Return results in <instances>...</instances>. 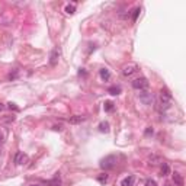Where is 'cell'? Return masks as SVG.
Listing matches in <instances>:
<instances>
[{
    "label": "cell",
    "mask_w": 186,
    "mask_h": 186,
    "mask_svg": "<svg viewBox=\"0 0 186 186\" xmlns=\"http://www.w3.org/2000/svg\"><path fill=\"white\" fill-rule=\"evenodd\" d=\"M172 106V95L167 90H162L160 93V109L166 110Z\"/></svg>",
    "instance_id": "1"
},
{
    "label": "cell",
    "mask_w": 186,
    "mask_h": 186,
    "mask_svg": "<svg viewBox=\"0 0 186 186\" xmlns=\"http://www.w3.org/2000/svg\"><path fill=\"white\" fill-rule=\"evenodd\" d=\"M116 156L114 154H110V156H106L105 158H102V162H100V167L103 169V170H110V169H114L116 166Z\"/></svg>",
    "instance_id": "2"
},
{
    "label": "cell",
    "mask_w": 186,
    "mask_h": 186,
    "mask_svg": "<svg viewBox=\"0 0 186 186\" xmlns=\"http://www.w3.org/2000/svg\"><path fill=\"white\" fill-rule=\"evenodd\" d=\"M132 87L134 89H137V90H145L148 87V81L147 79H144V77H140V79H135L132 80Z\"/></svg>",
    "instance_id": "3"
},
{
    "label": "cell",
    "mask_w": 186,
    "mask_h": 186,
    "mask_svg": "<svg viewBox=\"0 0 186 186\" xmlns=\"http://www.w3.org/2000/svg\"><path fill=\"white\" fill-rule=\"evenodd\" d=\"M138 97H140V100L143 102L144 105H151V103H153V95H151L150 92H147V90H141V92H140Z\"/></svg>",
    "instance_id": "4"
},
{
    "label": "cell",
    "mask_w": 186,
    "mask_h": 186,
    "mask_svg": "<svg viewBox=\"0 0 186 186\" xmlns=\"http://www.w3.org/2000/svg\"><path fill=\"white\" fill-rule=\"evenodd\" d=\"M137 71V66L135 64H129V66H125L124 70H122V74H124L125 77L131 76V74H134V73Z\"/></svg>",
    "instance_id": "5"
},
{
    "label": "cell",
    "mask_w": 186,
    "mask_h": 186,
    "mask_svg": "<svg viewBox=\"0 0 186 186\" xmlns=\"http://www.w3.org/2000/svg\"><path fill=\"white\" fill-rule=\"evenodd\" d=\"M134 182H135V177L132 175H129L121 180V186H134Z\"/></svg>",
    "instance_id": "6"
},
{
    "label": "cell",
    "mask_w": 186,
    "mask_h": 186,
    "mask_svg": "<svg viewBox=\"0 0 186 186\" xmlns=\"http://www.w3.org/2000/svg\"><path fill=\"white\" fill-rule=\"evenodd\" d=\"M58 55H60V54H58V50H53V51H51V55H50V64H51V66H55L58 63Z\"/></svg>",
    "instance_id": "7"
},
{
    "label": "cell",
    "mask_w": 186,
    "mask_h": 186,
    "mask_svg": "<svg viewBox=\"0 0 186 186\" xmlns=\"http://www.w3.org/2000/svg\"><path fill=\"white\" fill-rule=\"evenodd\" d=\"M84 119H86L84 116H80V115H74V116H71V118L68 119V122H70V124H80V122H83Z\"/></svg>",
    "instance_id": "8"
},
{
    "label": "cell",
    "mask_w": 186,
    "mask_h": 186,
    "mask_svg": "<svg viewBox=\"0 0 186 186\" xmlns=\"http://www.w3.org/2000/svg\"><path fill=\"white\" fill-rule=\"evenodd\" d=\"M173 182H175V185H177V186H183V179H182V176L176 172L173 173Z\"/></svg>",
    "instance_id": "9"
},
{
    "label": "cell",
    "mask_w": 186,
    "mask_h": 186,
    "mask_svg": "<svg viewBox=\"0 0 186 186\" xmlns=\"http://www.w3.org/2000/svg\"><path fill=\"white\" fill-rule=\"evenodd\" d=\"M99 74H100V77H102L103 80H109V79H110V73H109L108 68H100Z\"/></svg>",
    "instance_id": "10"
},
{
    "label": "cell",
    "mask_w": 186,
    "mask_h": 186,
    "mask_svg": "<svg viewBox=\"0 0 186 186\" xmlns=\"http://www.w3.org/2000/svg\"><path fill=\"white\" fill-rule=\"evenodd\" d=\"M108 93H110V95H114V96L119 95V93H121V87L119 86H110L109 89H108Z\"/></svg>",
    "instance_id": "11"
},
{
    "label": "cell",
    "mask_w": 186,
    "mask_h": 186,
    "mask_svg": "<svg viewBox=\"0 0 186 186\" xmlns=\"http://www.w3.org/2000/svg\"><path fill=\"white\" fill-rule=\"evenodd\" d=\"M24 158H25V154L22 153V151H19V153H16V156H15V163H16V164H22Z\"/></svg>",
    "instance_id": "12"
},
{
    "label": "cell",
    "mask_w": 186,
    "mask_h": 186,
    "mask_svg": "<svg viewBox=\"0 0 186 186\" xmlns=\"http://www.w3.org/2000/svg\"><path fill=\"white\" fill-rule=\"evenodd\" d=\"M99 131L100 132H108V131H109V124H108V122H100Z\"/></svg>",
    "instance_id": "13"
},
{
    "label": "cell",
    "mask_w": 186,
    "mask_h": 186,
    "mask_svg": "<svg viewBox=\"0 0 186 186\" xmlns=\"http://www.w3.org/2000/svg\"><path fill=\"white\" fill-rule=\"evenodd\" d=\"M48 185H50V186H60V185H61V179H60V176H55L53 180H50Z\"/></svg>",
    "instance_id": "14"
},
{
    "label": "cell",
    "mask_w": 186,
    "mask_h": 186,
    "mask_svg": "<svg viewBox=\"0 0 186 186\" xmlns=\"http://www.w3.org/2000/svg\"><path fill=\"white\" fill-rule=\"evenodd\" d=\"M169 172H170V169H169V166H167L166 163H163L162 170H160V175H162V176H166V175H169Z\"/></svg>",
    "instance_id": "15"
},
{
    "label": "cell",
    "mask_w": 186,
    "mask_h": 186,
    "mask_svg": "<svg viewBox=\"0 0 186 186\" xmlns=\"http://www.w3.org/2000/svg\"><path fill=\"white\" fill-rule=\"evenodd\" d=\"M103 108H105L106 112H112V110H114V103H112V102H105Z\"/></svg>",
    "instance_id": "16"
},
{
    "label": "cell",
    "mask_w": 186,
    "mask_h": 186,
    "mask_svg": "<svg viewBox=\"0 0 186 186\" xmlns=\"http://www.w3.org/2000/svg\"><path fill=\"white\" fill-rule=\"evenodd\" d=\"M66 12H67L68 15H73V13H74V12H76V7H74V5H71V6L67 5V6H66Z\"/></svg>",
    "instance_id": "17"
},
{
    "label": "cell",
    "mask_w": 186,
    "mask_h": 186,
    "mask_svg": "<svg viewBox=\"0 0 186 186\" xmlns=\"http://www.w3.org/2000/svg\"><path fill=\"white\" fill-rule=\"evenodd\" d=\"M97 180H99L100 183H106V182H108V175H106V173H103V175H100V176L97 177Z\"/></svg>",
    "instance_id": "18"
},
{
    "label": "cell",
    "mask_w": 186,
    "mask_h": 186,
    "mask_svg": "<svg viewBox=\"0 0 186 186\" xmlns=\"http://www.w3.org/2000/svg\"><path fill=\"white\" fill-rule=\"evenodd\" d=\"M140 12H141V9H140V7H137V9L134 10V13H132V22H135V20H137V18H138Z\"/></svg>",
    "instance_id": "19"
},
{
    "label": "cell",
    "mask_w": 186,
    "mask_h": 186,
    "mask_svg": "<svg viewBox=\"0 0 186 186\" xmlns=\"http://www.w3.org/2000/svg\"><path fill=\"white\" fill-rule=\"evenodd\" d=\"M145 186H157V185H156V182H154L153 179H148V180L145 182Z\"/></svg>",
    "instance_id": "20"
},
{
    "label": "cell",
    "mask_w": 186,
    "mask_h": 186,
    "mask_svg": "<svg viewBox=\"0 0 186 186\" xmlns=\"http://www.w3.org/2000/svg\"><path fill=\"white\" fill-rule=\"evenodd\" d=\"M150 134H153V128H151V127H148V128L145 129V135H150Z\"/></svg>",
    "instance_id": "21"
},
{
    "label": "cell",
    "mask_w": 186,
    "mask_h": 186,
    "mask_svg": "<svg viewBox=\"0 0 186 186\" xmlns=\"http://www.w3.org/2000/svg\"><path fill=\"white\" fill-rule=\"evenodd\" d=\"M9 109H15V110H18V108L15 106V103H9Z\"/></svg>",
    "instance_id": "22"
},
{
    "label": "cell",
    "mask_w": 186,
    "mask_h": 186,
    "mask_svg": "<svg viewBox=\"0 0 186 186\" xmlns=\"http://www.w3.org/2000/svg\"><path fill=\"white\" fill-rule=\"evenodd\" d=\"M54 129H55V131H60V129H61V127H60V125H58V127L55 125V127H54Z\"/></svg>",
    "instance_id": "23"
},
{
    "label": "cell",
    "mask_w": 186,
    "mask_h": 186,
    "mask_svg": "<svg viewBox=\"0 0 186 186\" xmlns=\"http://www.w3.org/2000/svg\"><path fill=\"white\" fill-rule=\"evenodd\" d=\"M3 109H5V105H3V103L0 102V110H3Z\"/></svg>",
    "instance_id": "24"
},
{
    "label": "cell",
    "mask_w": 186,
    "mask_h": 186,
    "mask_svg": "<svg viewBox=\"0 0 186 186\" xmlns=\"http://www.w3.org/2000/svg\"><path fill=\"white\" fill-rule=\"evenodd\" d=\"M164 186H172V185H170V183H166V185H164Z\"/></svg>",
    "instance_id": "25"
},
{
    "label": "cell",
    "mask_w": 186,
    "mask_h": 186,
    "mask_svg": "<svg viewBox=\"0 0 186 186\" xmlns=\"http://www.w3.org/2000/svg\"><path fill=\"white\" fill-rule=\"evenodd\" d=\"M2 140H3V137H2V134H0V141H2Z\"/></svg>",
    "instance_id": "26"
},
{
    "label": "cell",
    "mask_w": 186,
    "mask_h": 186,
    "mask_svg": "<svg viewBox=\"0 0 186 186\" xmlns=\"http://www.w3.org/2000/svg\"><path fill=\"white\" fill-rule=\"evenodd\" d=\"M29 186H39V185H29Z\"/></svg>",
    "instance_id": "27"
}]
</instances>
